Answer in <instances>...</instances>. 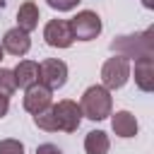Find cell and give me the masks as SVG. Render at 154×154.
<instances>
[{"mask_svg":"<svg viewBox=\"0 0 154 154\" xmlns=\"http://www.w3.org/2000/svg\"><path fill=\"white\" fill-rule=\"evenodd\" d=\"M128 79H130V60L113 55L101 65V87L103 89H108V91L123 89L128 84Z\"/></svg>","mask_w":154,"mask_h":154,"instance_id":"277c9868","label":"cell"},{"mask_svg":"<svg viewBox=\"0 0 154 154\" xmlns=\"http://www.w3.org/2000/svg\"><path fill=\"white\" fill-rule=\"evenodd\" d=\"M12 75H14V84L26 89L38 82V63L36 60H19L17 67L12 70Z\"/></svg>","mask_w":154,"mask_h":154,"instance_id":"7c38bea8","label":"cell"},{"mask_svg":"<svg viewBox=\"0 0 154 154\" xmlns=\"http://www.w3.org/2000/svg\"><path fill=\"white\" fill-rule=\"evenodd\" d=\"M108 149H111V140L103 130L87 132V137H84V152L87 154H108Z\"/></svg>","mask_w":154,"mask_h":154,"instance_id":"5bb4252c","label":"cell"},{"mask_svg":"<svg viewBox=\"0 0 154 154\" xmlns=\"http://www.w3.org/2000/svg\"><path fill=\"white\" fill-rule=\"evenodd\" d=\"M2 5H5V0H0V7H2Z\"/></svg>","mask_w":154,"mask_h":154,"instance_id":"603a6c76","label":"cell"},{"mask_svg":"<svg viewBox=\"0 0 154 154\" xmlns=\"http://www.w3.org/2000/svg\"><path fill=\"white\" fill-rule=\"evenodd\" d=\"M55 111V120H58V130L60 132H77L79 130V123H82V111H79V103L72 101V99H63L53 106Z\"/></svg>","mask_w":154,"mask_h":154,"instance_id":"8992f818","label":"cell"},{"mask_svg":"<svg viewBox=\"0 0 154 154\" xmlns=\"http://www.w3.org/2000/svg\"><path fill=\"white\" fill-rule=\"evenodd\" d=\"M34 125H36L38 130H46V132H58V120H55L53 106H48L46 111L36 113V116H34Z\"/></svg>","mask_w":154,"mask_h":154,"instance_id":"9a60e30c","label":"cell"},{"mask_svg":"<svg viewBox=\"0 0 154 154\" xmlns=\"http://www.w3.org/2000/svg\"><path fill=\"white\" fill-rule=\"evenodd\" d=\"M2 58H5V51H2V46H0V63H2Z\"/></svg>","mask_w":154,"mask_h":154,"instance_id":"7402d4cb","label":"cell"},{"mask_svg":"<svg viewBox=\"0 0 154 154\" xmlns=\"http://www.w3.org/2000/svg\"><path fill=\"white\" fill-rule=\"evenodd\" d=\"M2 51L5 53H10V55H14V58H22V55H26L29 53V48H31V38H29V34L26 31H22L19 26H12V29H7L5 31V36H2Z\"/></svg>","mask_w":154,"mask_h":154,"instance_id":"9c48e42d","label":"cell"},{"mask_svg":"<svg viewBox=\"0 0 154 154\" xmlns=\"http://www.w3.org/2000/svg\"><path fill=\"white\" fill-rule=\"evenodd\" d=\"M43 41L51 48H70L75 43V38H72L67 19H51V22H46V26H43Z\"/></svg>","mask_w":154,"mask_h":154,"instance_id":"52a82bcc","label":"cell"},{"mask_svg":"<svg viewBox=\"0 0 154 154\" xmlns=\"http://www.w3.org/2000/svg\"><path fill=\"white\" fill-rule=\"evenodd\" d=\"M22 106H24L26 113L36 116V113L46 111L48 106H53V91L36 82V84H31V87L24 89V101H22Z\"/></svg>","mask_w":154,"mask_h":154,"instance_id":"ba28073f","label":"cell"},{"mask_svg":"<svg viewBox=\"0 0 154 154\" xmlns=\"http://www.w3.org/2000/svg\"><path fill=\"white\" fill-rule=\"evenodd\" d=\"M67 82V65L58 58H46L38 63V84H43L46 89L55 91L60 87H65Z\"/></svg>","mask_w":154,"mask_h":154,"instance_id":"5b68a950","label":"cell"},{"mask_svg":"<svg viewBox=\"0 0 154 154\" xmlns=\"http://www.w3.org/2000/svg\"><path fill=\"white\" fill-rule=\"evenodd\" d=\"M34 154H63V149H60L58 144H53V142H43V144L36 147Z\"/></svg>","mask_w":154,"mask_h":154,"instance_id":"d6986e66","label":"cell"},{"mask_svg":"<svg viewBox=\"0 0 154 154\" xmlns=\"http://www.w3.org/2000/svg\"><path fill=\"white\" fill-rule=\"evenodd\" d=\"M142 7L144 10H154V0H142Z\"/></svg>","mask_w":154,"mask_h":154,"instance_id":"44dd1931","label":"cell"},{"mask_svg":"<svg viewBox=\"0 0 154 154\" xmlns=\"http://www.w3.org/2000/svg\"><path fill=\"white\" fill-rule=\"evenodd\" d=\"M67 24L75 41H94L103 29V22L94 10H79L72 19H67Z\"/></svg>","mask_w":154,"mask_h":154,"instance_id":"3957f363","label":"cell"},{"mask_svg":"<svg viewBox=\"0 0 154 154\" xmlns=\"http://www.w3.org/2000/svg\"><path fill=\"white\" fill-rule=\"evenodd\" d=\"M79 111H82V118H89V120H106L111 113H113V96L108 89H103L101 84H91L84 89L82 94V101H79Z\"/></svg>","mask_w":154,"mask_h":154,"instance_id":"7a4b0ae2","label":"cell"},{"mask_svg":"<svg viewBox=\"0 0 154 154\" xmlns=\"http://www.w3.org/2000/svg\"><path fill=\"white\" fill-rule=\"evenodd\" d=\"M111 128H113V132H116L118 137H123V140L135 137L137 130H140L137 118H135L130 111H116V113H111Z\"/></svg>","mask_w":154,"mask_h":154,"instance_id":"30bf717a","label":"cell"},{"mask_svg":"<svg viewBox=\"0 0 154 154\" xmlns=\"http://www.w3.org/2000/svg\"><path fill=\"white\" fill-rule=\"evenodd\" d=\"M46 2H48V7L55 10V12H70V10H75L82 0H46Z\"/></svg>","mask_w":154,"mask_h":154,"instance_id":"ac0fdd59","label":"cell"},{"mask_svg":"<svg viewBox=\"0 0 154 154\" xmlns=\"http://www.w3.org/2000/svg\"><path fill=\"white\" fill-rule=\"evenodd\" d=\"M14 89H17V84H14V75H12V70L0 67V94L10 99V96L14 94Z\"/></svg>","mask_w":154,"mask_h":154,"instance_id":"2e32d148","label":"cell"},{"mask_svg":"<svg viewBox=\"0 0 154 154\" xmlns=\"http://www.w3.org/2000/svg\"><path fill=\"white\" fill-rule=\"evenodd\" d=\"M38 19H41V12H38V5L26 0L24 5H19L17 10V26L26 34H31L36 26H38Z\"/></svg>","mask_w":154,"mask_h":154,"instance_id":"4fadbf2b","label":"cell"},{"mask_svg":"<svg viewBox=\"0 0 154 154\" xmlns=\"http://www.w3.org/2000/svg\"><path fill=\"white\" fill-rule=\"evenodd\" d=\"M0 154H24V144L14 137L0 140Z\"/></svg>","mask_w":154,"mask_h":154,"instance_id":"e0dca14e","label":"cell"},{"mask_svg":"<svg viewBox=\"0 0 154 154\" xmlns=\"http://www.w3.org/2000/svg\"><path fill=\"white\" fill-rule=\"evenodd\" d=\"M7 111H10V99L0 94V118H5V116H7Z\"/></svg>","mask_w":154,"mask_h":154,"instance_id":"ffe728a7","label":"cell"},{"mask_svg":"<svg viewBox=\"0 0 154 154\" xmlns=\"http://www.w3.org/2000/svg\"><path fill=\"white\" fill-rule=\"evenodd\" d=\"M135 84L144 94L154 91V58H140V60H135Z\"/></svg>","mask_w":154,"mask_h":154,"instance_id":"8fae6325","label":"cell"},{"mask_svg":"<svg viewBox=\"0 0 154 154\" xmlns=\"http://www.w3.org/2000/svg\"><path fill=\"white\" fill-rule=\"evenodd\" d=\"M111 51L125 60H140V58H154V29H144L137 34L116 36L111 41Z\"/></svg>","mask_w":154,"mask_h":154,"instance_id":"6da1fadb","label":"cell"}]
</instances>
